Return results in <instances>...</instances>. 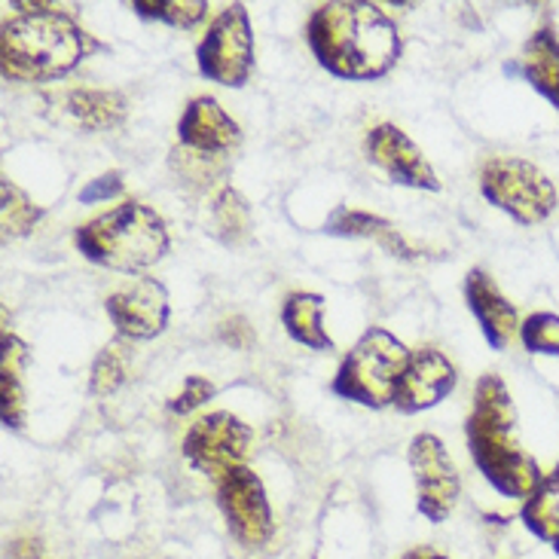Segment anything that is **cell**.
Returning a JSON list of instances; mask_svg holds the SVG:
<instances>
[{
  "instance_id": "6da1fadb",
  "label": "cell",
  "mask_w": 559,
  "mask_h": 559,
  "mask_svg": "<svg viewBox=\"0 0 559 559\" xmlns=\"http://www.w3.org/2000/svg\"><path fill=\"white\" fill-rule=\"evenodd\" d=\"M309 49L324 71L343 80H379L401 59V31L373 3H321L306 22Z\"/></svg>"
},
{
  "instance_id": "7a4b0ae2",
  "label": "cell",
  "mask_w": 559,
  "mask_h": 559,
  "mask_svg": "<svg viewBox=\"0 0 559 559\" xmlns=\"http://www.w3.org/2000/svg\"><path fill=\"white\" fill-rule=\"evenodd\" d=\"M22 13L10 19L0 34L3 76L22 83H44L71 74L98 44L74 15L56 3H15Z\"/></svg>"
},
{
  "instance_id": "3957f363",
  "label": "cell",
  "mask_w": 559,
  "mask_h": 559,
  "mask_svg": "<svg viewBox=\"0 0 559 559\" xmlns=\"http://www.w3.org/2000/svg\"><path fill=\"white\" fill-rule=\"evenodd\" d=\"M516 409L504 379L486 373L474 389L468 413V450L486 484L508 499H530L542 484V468L514 440Z\"/></svg>"
},
{
  "instance_id": "277c9868",
  "label": "cell",
  "mask_w": 559,
  "mask_h": 559,
  "mask_svg": "<svg viewBox=\"0 0 559 559\" xmlns=\"http://www.w3.org/2000/svg\"><path fill=\"white\" fill-rule=\"evenodd\" d=\"M76 248L98 266L141 273L166 258V221L141 202H126L76 229Z\"/></svg>"
},
{
  "instance_id": "5b68a950",
  "label": "cell",
  "mask_w": 559,
  "mask_h": 559,
  "mask_svg": "<svg viewBox=\"0 0 559 559\" xmlns=\"http://www.w3.org/2000/svg\"><path fill=\"white\" fill-rule=\"evenodd\" d=\"M407 361L409 352L397 336L385 328H370L340 364L333 377V392L364 407H389L394 404Z\"/></svg>"
},
{
  "instance_id": "8992f818",
  "label": "cell",
  "mask_w": 559,
  "mask_h": 559,
  "mask_svg": "<svg viewBox=\"0 0 559 559\" xmlns=\"http://www.w3.org/2000/svg\"><path fill=\"white\" fill-rule=\"evenodd\" d=\"M480 190L496 209L511 214L516 224H542L557 209V187L550 178L516 156L489 159L480 168Z\"/></svg>"
},
{
  "instance_id": "52a82bcc",
  "label": "cell",
  "mask_w": 559,
  "mask_h": 559,
  "mask_svg": "<svg viewBox=\"0 0 559 559\" xmlns=\"http://www.w3.org/2000/svg\"><path fill=\"white\" fill-rule=\"evenodd\" d=\"M199 74L212 83L242 90L254 71V34L242 3H233L212 19L197 49Z\"/></svg>"
},
{
  "instance_id": "ba28073f",
  "label": "cell",
  "mask_w": 559,
  "mask_h": 559,
  "mask_svg": "<svg viewBox=\"0 0 559 559\" xmlns=\"http://www.w3.org/2000/svg\"><path fill=\"white\" fill-rule=\"evenodd\" d=\"M254 435L251 428L233 416L227 409L209 413L190 425V431L183 435V459L209 477H224L233 468H242L245 459L251 453Z\"/></svg>"
},
{
  "instance_id": "9c48e42d",
  "label": "cell",
  "mask_w": 559,
  "mask_h": 559,
  "mask_svg": "<svg viewBox=\"0 0 559 559\" xmlns=\"http://www.w3.org/2000/svg\"><path fill=\"white\" fill-rule=\"evenodd\" d=\"M217 504L224 511L229 535L248 550L270 545L275 532L273 508L263 480L251 468H233L217 480Z\"/></svg>"
},
{
  "instance_id": "30bf717a",
  "label": "cell",
  "mask_w": 559,
  "mask_h": 559,
  "mask_svg": "<svg viewBox=\"0 0 559 559\" xmlns=\"http://www.w3.org/2000/svg\"><path fill=\"white\" fill-rule=\"evenodd\" d=\"M409 468H413V480H416L419 514L431 523H443L453 514L459 496H462V480H459V471H455L443 440L428 431L416 435L409 443Z\"/></svg>"
},
{
  "instance_id": "8fae6325",
  "label": "cell",
  "mask_w": 559,
  "mask_h": 559,
  "mask_svg": "<svg viewBox=\"0 0 559 559\" xmlns=\"http://www.w3.org/2000/svg\"><path fill=\"white\" fill-rule=\"evenodd\" d=\"M107 318L120 333V340H153L168 324V290L156 278H138L105 300Z\"/></svg>"
},
{
  "instance_id": "7c38bea8",
  "label": "cell",
  "mask_w": 559,
  "mask_h": 559,
  "mask_svg": "<svg viewBox=\"0 0 559 559\" xmlns=\"http://www.w3.org/2000/svg\"><path fill=\"white\" fill-rule=\"evenodd\" d=\"M364 153L394 183L416 187V190H440L438 171L425 159L423 151L409 141L407 132H401L392 122L370 129V135L364 141Z\"/></svg>"
},
{
  "instance_id": "4fadbf2b",
  "label": "cell",
  "mask_w": 559,
  "mask_h": 559,
  "mask_svg": "<svg viewBox=\"0 0 559 559\" xmlns=\"http://www.w3.org/2000/svg\"><path fill=\"white\" fill-rule=\"evenodd\" d=\"M455 382H459L455 367L443 352L416 348V352H409L407 370L397 382L394 407L401 413H423V409L438 407L440 401H447L453 394Z\"/></svg>"
},
{
  "instance_id": "5bb4252c",
  "label": "cell",
  "mask_w": 559,
  "mask_h": 559,
  "mask_svg": "<svg viewBox=\"0 0 559 559\" xmlns=\"http://www.w3.org/2000/svg\"><path fill=\"white\" fill-rule=\"evenodd\" d=\"M178 138H181V147H187V151L224 159L242 141V129L221 107L217 98L199 95V98H193L190 105L183 107V117L178 122Z\"/></svg>"
},
{
  "instance_id": "9a60e30c",
  "label": "cell",
  "mask_w": 559,
  "mask_h": 559,
  "mask_svg": "<svg viewBox=\"0 0 559 559\" xmlns=\"http://www.w3.org/2000/svg\"><path fill=\"white\" fill-rule=\"evenodd\" d=\"M465 300L474 318L480 321L486 343L492 348H508L520 336V316H516L514 302L501 294L496 282L484 270H471L465 278Z\"/></svg>"
},
{
  "instance_id": "2e32d148",
  "label": "cell",
  "mask_w": 559,
  "mask_h": 559,
  "mask_svg": "<svg viewBox=\"0 0 559 559\" xmlns=\"http://www.w3.org/2000/svg\"><path fill=\"white\" fill-rule=\"evenodd\" d=\"M328 233L333 236H352V239H373L379 242L392 258L413 260L419 258L423 251L413 242H407L401 236V229H394V224H389L385 217L370 212H358V209H336L333 217L328 221Z\"/></svg>"
},
{
  "instance_id": "e0dca14e",
  "label": "cell",
  "mask_w": 559,
  "mask_h": 559,
  "mask_svg": "<svg viewBox=\"0 0 559 559\" xmlns=\"http://www.w3.org/2000/svg\"><path fill=\"white\" fill-rule=\"evenodd\" d=\"M324 312V297L309 294V290H294L287 294L282 306V324L290 333V340H297L300 346L312 352H331L333 340L328 336V328L321 324Z\"/></svg>"
},
{
  "instance_id": "ac0fdd59",
  "label": "cell",
  "mask_w": 559,
  "mask_h": 559,
  "mask_svg": "<svg viewBox=\"0 0 559 559\" xmlns=\"http://www.w3.org/2000/svg\"><path fill=\"white\" fill-rule=\"evenodd\" d=\"M28 364V346L15 336L3 333V358H0V416L7 428L25 425V385L22 373Z\"/></svg>"
},
{
  "instance_id": "d6986e66",
  "label": "cell",
  "mask_w": 559,
  "mask_h": 559,
  "mask_svg": "<svg viewBox=\"0 0 559 559\" xmlns=\"http://www.w3.org/2000/svg\"><path fill=\"white\" fill-rule=\"evenodd\" d=\"M68 110H71V117H74L83 129H92V132H98V129H114V126H120L126 120V98H122L120 92H110V90H74L68 92Z\"/></svg>"
},
{
  "instance_id": "ffe728a7",
  "label": "cell",
  "mask_w": 559,
  "mask_h": 559,
  "mask_svg": "<svg viewBox=\"0 0 559 559\" xmlns=\"http://www.w3.org/2000/svg\"><path fill=\"white\" fill-rule=\"evenodd\" d=\"M523 526L542 538L557 545L559 542V465L547 477H542V484L535 486L530 499L523 501V511H520Z\"/></svg>"
},
{
  "instance_id": "44dd1931",
  "label": "cell",
  "mask_w": 559,
  "mask_h": 559,
  "mask_svg": "<svg viewBox=\"0 0 559 559\" xmlns=\"http://www.w3.org/2000/svg\"><path fill=\"white\" fill-rule=\"evenodd\" d=\"M523 74L559 110V44L550 31L535 34L523 56Z\"/></svg>"
},
{
  "instance_id": "7402d4cb",
  "label": "cell",
  "mask_w": 559,
  "mask_h": 559,
  "mask_svg": "<svg viewBox=\"0 0 559 559\" xmlns=\"http://www.w3.org/2000/svg\"><path fill=\"white\" fill-rule=\"evenodd\" d=\"M251 209L233 187H221L212 199V229L224 245H242L251 239Z\"/></svg>"
},
{
  "instance_id": "603a6c76",
  "label": "cell",
  "mask_w": 559,
  "mask_h": 559,
  "mask_svg": "<svg viewBox=\"0 0 559 559\" xmlns=\"http://www.w3.org/2000/svg\"><path fill=\"white\" fill-rule=\"evenodd\" d=\"M129 364H132V355H129V348L122 346V340L107 343V346L98 352L95 364H92L90 392L98 394V397L120 392L122 382L129 379Z\"/></svg>"
},
{
  "instance_id": "cb8c5ba5",
  "label": "cell",
  "mask_w": 559,
  "mask_h": 559,
  "mask_svg": "<svg viewBox=\"0 0 559 559\" xmlns=\"http://www.w3.org/2000/svg\"><path fill=\"white\" fill-rule=\"evenodd\" d=\"M132 10L144 19L166 22L171 28H197L209 13L205 0H135Z\"/></svg>"
},
{
  "instance_id": "d4e9b609",
  "label": "cell",
  "mask_w": 559,
  "mask_h": 559,
  "mask_svg": "<svg viewBox=\"0 0 559 559\" xmlns=\"http://www.w3.org/2000/svg\"><path fill=\"white\" fill-rule=\"evenodd\" d=\"M0 212H3V233L7 236H25L34 229V224L44 217V209L31 202L25 190H19L13 181L0 183Z\"/></svg>"
},
{
  "instance_id": "484cf974",
  "label": "cell",
  "mask_w": 559,
  "mask_h": 559,
  "mask_svg": "<svg viewBox=\"0 0 559 559\" xmlns=\"http://www.w3.org/2000/svg\"><path fill=\"white\" fill-rule=\"evenodd\" d=\"M171 166H175V171L181 175L183 181L197 183V187H212L227 171V163L221 156H205V153L187 151V147H178V151L171 153Z\"/></svg>"
},
{
  "instance_id": "4316f807",
  "label": "cell",
  "mask_w": 559,
  "mask_h": 559,
  "mask_svg": "<svg viewBox=\"0 0 559 559\" xmlns=\"http://www.w3.org/2000/svg\"><path fill=\"white\" fill-rule=\"evenodd\" d=\"M520 340L532 355H559V316L532 312L520 328Z\"/></svg>"
},
{
  "instance_id": "83f0119b",
  "label": "cell",
  "mask_w": 559,
  "mask_h": 559,
  "mask_svg": "<svg viewBox=\"0 0 559 559\" xmlns=\"http://www.w3.org/2000/svg\"><path fill=\"white\" fill-rule=\"evenodd\" d=\"M212 397H214V382H209L205 377H187L183 379L181 392L171 397L168 409H171L175 416H187V413L199 409L205 401H212Z\"/></svg>"
},
{
  "instance_id": "f1b7e54d",
  "label": "cell",
  "mask_w": 559,
  "mask_h": 559,
  "mask_svg": "<svg viewBox=\"0 0 559 559\" xmlns=\"http://www.w3.org/2000/svg\"><path fill=\"white\" fill-rule=\"evenodd\" d=\"M122 187L126 183H122L120 171H107V175L95 178V181H90L80 190V202H86V205H92V202H107V199L120 197Z\"/></svg>"
},
{
  "instance_id": "f546056e",
  "label": "cell",
  "mask_w": 559,
  "mask_h": 559,
  "mask_svg": "<svg viewBox=\"0 0 559 559\" xmlns=\"http://www.w3.org/2000/svg\"><path fill=\"white\" fill-rule=\"evenodd\" d=\"M217 336L233 348H251L254 346V328L245 321L242 316H233L227 321H221V328H217Z\"/></svg>"
},
{
  "instance_id": "4dcf8cb0",
  "label": "cell",
  "mask_w": 559,
  "mask_h": 559,
  "mask_svg": "<svg viewBox=\"0 0 559 559\" xmlns=\"http://www.w3.org/2000/svg\"><path fill=\"white\" fill-rule=\"evenodd\" d=\"M10 559H46V550L37 538H15L10 545Z\"/></svg>"
},
{
  "instance_id": "1f68e13d",
  "label": "cell",
  "mask_w": 559,
  "mask_h": 559,
  "mask_svg": "<svg viewBox=\"0 0 559 559\" xmlns=\"http://www.w3.org/2000/svg\"><path fill=\"white\" fill-rule=\"evenodd\" d=\"M401 559H450V557H443V554L435 550V547H416V550H409V554H404Z\"/></svg>"
},
{
  "instance_id": "d6a6232c",
  "label": "cell",
  "mask_w": 559,
  "mask_h": 559,
  "mask_svg": "<svg viewBox=\"0 0 559 559\" xmlns=\"http://www.w3.org/2000/svg\"><path fill=\"white\" fill-rule=\"evenodd\" d=\"M557 550H559V542H557Z\"/></svg>"
},
{
  "instance_id": "836d02e7",
  "label": "cell",
  "mask_w": 559,
  "mask_h": 559,
  "mask_svg": "<svg viewBox=\"0 0 559 559\" xmlns=\"http://www.w3.org/2000/svg\"><path fill=\"white\" fill-rule=\"evenodd\" d=\"M312 559H316V557H312Z\"/></svg>"
}]
</instances>
